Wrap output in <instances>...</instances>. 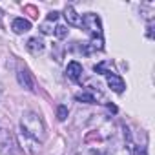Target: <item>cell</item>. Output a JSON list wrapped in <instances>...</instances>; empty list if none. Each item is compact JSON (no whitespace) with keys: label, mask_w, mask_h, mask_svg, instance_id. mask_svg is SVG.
<instances>
[{"label":"cell","mask_w":155,"mask_h":155,"mask_svg":"<svg viewBox=\"0 0 155 155\" xmlns=\"http://www.w3.org/2000/svg\"><path fill=\"white\" fill-rule=\"evenodd\" d=\"M17 79H18V84H20L22 88H26V90H29V91L35 90V81H33V77H31V73H29L28 69H18Z\"/></svg>","instance_id":"obj_4"},{"label":"cell","mask_w":155,"mask_h":155,"mask_svg":"<svg viewBox=\"0 0 155 155\" xmlns=\"http://www.w3.org/2000/svg\"><path fill=\"white\" fill-rule=\"evenodd\" d=\"M66 75L69 77L71 81H79V79H81V75H82V66L77 62V60L69 62L68 68H66Z\"/></svg>","instance_id":"obj_7"},{"label":"cell","mask_w":155,"mask_h":155,"mask_svg":"<svg viewBox=\"0 0 155 155\" xmlns=\"http://www.w3.org/2000/svg\"><path fill=\"white\" fill-rule=\"evenodd\" d=\"M66 117H68V108L66 106H58L57 108V119L58 120H66Z\"/></svg>","instance_id":"obj_13"},{"label":"cell","mask_w":155,"mask_h":155,"mask_svg":"<svg viewBox=\"0 0 155 155\" xmlns=\"http://www.w3.org/2000/svg\"><path fill=\"white\" fill-rule=\"evenodd\" d=\"M75 99L79 101V102H86V104H93L95 102V95L88 93V91H82V93H77Z\"/></svg>","instance_id":"obj_10"},{"label":"cell","mask_w":155,"mask_h":155,"mask_svg":"<svg viewBox=\"0 0 155 155\" xmlns=\"http://www.w3.org/2000/svg\"><path fill=\"white\" fill-rule=\"evenodd\" d=\"M111 155H128V151H124V150H117V151H111Z\"/></svg>","instance_id":"obj_17"},{"label":"cell","mask_w":155,"mask_h":155,"mask_svg":"<svg viewBox=\"0 0 155 155\" xmlns=\"http://www.w3.org/2000/svg\"><path fill=\"white\" fill-rule=\"evenodd\" d=\"M2 15H4V11H2V9H0V18H2Z\"/></svg>","instance_id":"obj_19"},{"label":"cell","mask_w":155,"mask_h":155,"mask_svg":"<svg viewBox=\"0 0 155 155\" xmlns=\"http://www.w3.org/2000/svg\"><path fill=\"white\" fill-rule=\"evenodd\" d=\"M86 28L88 33H91V37H102V24H101V18L95 15V13H88L82 17V24Z\"/></svg>","instance_id":"obj_2"},{"label":"cell","mask_w":155,"mask_h":155,"mask_svg":"<svg viewBox=\"0 0 155 155\" xmlns=\"http://www.w3.org/2000/svg\"><path fill=\"white\" fill-rule=\"evenodd\" d=\"M64 18H66L68 24H71V26H81V24H82L81 15L75 11L73 6H66V9H64Z\"/></svg>","instance_id":"obj_6"},{"label":"cell","mask_w":155,"mask_h":155,"mask_svg":"<svg viewBox=\"0 0 155 155\" xmlns=\"http://www.w3.org/2000/svg\"><path fill=\"white\" fill-rule=\"evenodd\" d=\"M108 108H110V111H113V113H115V111H117V108H115V106H113V104H108Z\"/></svg>","instance_id":"obj_18"},{"label":"cell","mask_w":155,"mask_h":155,"mask_svg":"<svg viewBox=\"0 0 155 155\" xmlns=\"http://www.w3.org/2000/svg\"><path fill=\"white\" fill-rule=\"evenodd\" d=\"M40 31H42V33H44V35H53V28H51V26H49V24H48V22H46V24H42V26H40Z\"/></svg>","instance_id":"obj_14"},{"label":"cell","mask_w":155,"mask_h":155,"mask_svg":"<svg viewBox=\"0 0 155 155\" xmlns=\"http://www.w3.org/2000/svg\"><path fill=\"white\" fill-rule=\"evenodd\" d=\"M53 33H55V37H57V38H66V37H68V33H69V29H68L66 26H57V28L53 29Z\"/></svg>","instance_id":"obj_12"},{"label":"cell","mask_w":155,"mask_h":155,"mask_svg":"<svg viewBox=\"0 0 155 155\" xmlns=\"http://www.w3.org/2000/svg\"><path fill=\"white\" fill-rule=\"evenodd\" d=\"M90 46H91V49H104V40H102V37H91V42H90Z\"/></svg>","instance_id":"obj_11"},{"label":"cell","mask_w":155,"mask_h":155,"mask_svg":"<svg viewBox=\"0 0 155 155\" xmlns=\"http://www.w3.org/2000/svg\"><path fill=\"white\" fill-rule=\"evenodd\" d=\"M26 48H28L31 53H40V51H44V42H42L38 37H33V38L28 40Z\"/></svg>","instance_id":"obj_9"},{"label":"cell","mask_w":155,"mask_h":155,"mask_svg":"<svg viewBox=\"0 0 155 155\" xmlns=\"http://www.w3.org/2000/svg\"><path fill=\"white\" fill-rule=\"evenodd\" d=\"M57 18H58V11H51V13L48 15V20H49V22H53V20H57Z\"/></svg>","instance_id":"obj_16"},{"label":"cell","mask_w":155,"mask_h":155,"mask_svg":"<svg viewBox=\"0 0 155 155\" xmlns=\"http://www.w3.org/2000/svg\"><path fill=\"white\" fill-rule=\"evenodd\" d=\"M20 126H22V131L35 139L37 142H42L46 139V126L42 122V119L35 113V111H26L22 115V120H20Z\"/></svg>","instance_id":"obj_1"},{"label":"cell","mask_w":155,"mask_h":155,"mask_svg":"<svg viewBox=\"0 0 155 155\" xmlns=\"http://www.w3.org/2000/svg\"><path fill=\"white\" fill-rule=\"evenodd\" d=\"M133 155H148L146 146H135L133 148Z\"/></svg>","instance_id":"obj_15"},{"label":"cell","mask_w":155,"mask_h":155,"mask_svg":"<svg viewBox=\"0 0 155 155\" xmlns=\"http://www.w3.org/2000/svg\"><path fill=\"white\" fill-rule=\"evenodd\" d=\"M18 144H20V148L26 151V153H29V155H35L38 150H40V146H38V142L35 140V139H31V137H28L24 131H20L18 133Z\"/></svg>","instance_id":"obj_3"},{"label":"cell","mask_w":155,"mask_h":155,"mask_svg":"<svg viewBox=\"0 0 155 155\" xmlns=\"http://www.w3.org/2000/svg\"><path fill=\"white\" fill-rule=\"evenodd\" d=\"M106 81H108V86H110L115 93H122L124 88H126L124 81L120 79L119 75H115V73H108V75H106Z\"/></svg>","instance_id":"obj_5"},{"label":"cell","mask_w":155,"mask_h":155,"mask_svg":"<svg viewBox=\"0 0 155 155\" xmlns=\"http://www.w3.org/2000/svg\"><path fill=\"white\" fill-rule=\"evenodd\" d=\"M11 29L17 33V35H22V33H28L31 29V22L26 20V18H15L13 24H11Z\"/></svg>","instance_id":"obj_8"}]
</instances>
